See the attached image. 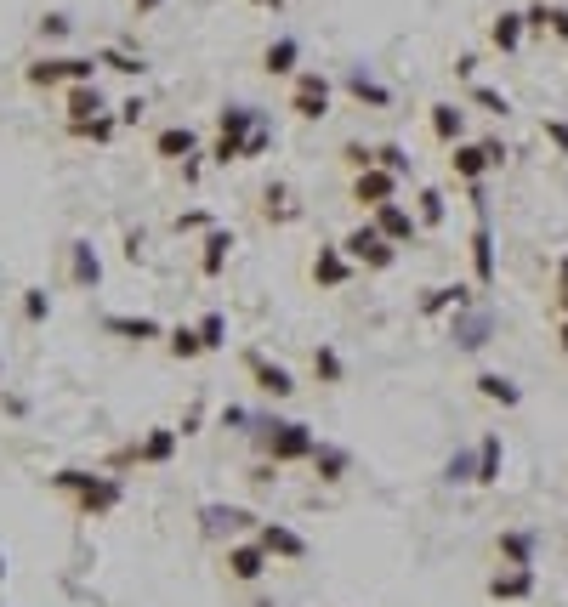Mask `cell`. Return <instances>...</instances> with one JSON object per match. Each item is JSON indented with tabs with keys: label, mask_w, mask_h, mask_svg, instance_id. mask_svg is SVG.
<instances>
[{
	"label": "cell",
	"mask_w": 568,
	"mask_h": 607,
	"mask_svg": "<svg viewBox=\"0 0 568 607\" xmlns=\"http://www.w3.org/2000/svg\"><path fill=\"white\" fill-rule=\"evenodd\" d=\"M63 494H74V505H80V517H108L114 505L125 500V488H120V477H108V471H57L52 477Z\"/></svg>",
	"instance_id": "6da1fadb"
},
{
	"label": "cell",
	"mask_w": 568,
	"mask_h": 607,
	"mask_svg": "<svg viewBox=\"0 0 568 607\" xmlns=\"http://www.w3.org/2000/svg\"><path fill=\"white\" fill-rule=\"evenodd\" d=\"M262 426V449L273 466H296V460H313V449H319V437H313V426L307 420H256Z\"/></svg>",
	"instance_id": "7a4b0ae2"
},
{
	"label": "cell",
	"mask_w": 568,
	"mask_h": 607,
	"mask_svg": "<svg viewBox=\"0 0 568 607\" xmlns=\"http://www.w3.org/2000/svg\"><path fill=\"white\" fill-rule=\"evenodd\" d=\"M262 125V108H250V103H233L216 114V142H211V159L216 165H233V159H245V142L250 131Z\"/></svg>",
	"instance_id": "3957f363"
},
{
	"label": "cell",
	"mask_w": 568,
	"mask_h": 607,
	"mask_svg": "<svg viewBox=\"0 0 568 607\" xmlns=\"http://www.w3.org/2000/svg\"><path fill=\"white\" fill-rule=\"evenodd\" d=\"M23 80L35 91H57V86H97V57H40L23 69Z\"/></svg>",
	"instance_id": "277c9868"
},
{
	"label": "cell",
	"mask_w": 568,
	"mask_h": 607,
	"mask_svg": "<svg viewBox=\"0 0 568 607\" xmlns=\"http://www.w3.org/2000/svg\"><path fill=\"white\" fill-rule=\"evenodd\" d=\"M506 154H512V148H506L500 137L455 142V148H449V171H455V176L466 182V188H472V182H483L489 171H500V165H506Z\"/></svg>",
	"instance_id": "5b68a950"
},
{
	"label": "cell",
	"mask_w": 568,
	"mask_h": 607,
	"mask_svg": "<svg viewBox=\"0 0 568 607\" xmlns=\"http://www.w3.org/2000/svg\"><path fill=\"white\" fill-rule=\"evenodd\" d=\"M500 330V313L495 307H483V301H472V307H461V313L449 318V341H455V352H483L489 341H495Z\"/></svg>",
	"instance_id": "8992f818"
},
{
	"label": "cell",
	"mask_w": 568,
	"mask_h": 607,
	"mask_svg": "<svg viewBox=\"0 0 568 607\" xmlns=\"http://www.w3.org/2000/svg\"><path fill=\"white\" fill-rule=\"evenodd\" d=\"M330 97H336V86H330V74H319V69H302L290 80V114H296V120H324V114H330Z\"/></svg>",
	"instance_id": "52a82bcc"
},
{
	"label": "cell",
	"mask_w": 568,
	"mask_h": 607,
	"mask_svg": "<svg viewBox=\"0 0 568 607\" xmlns=\"http://www.w3.org/2000/svg\"><path fill=\"white\" fill-rule=\"evenodd\" d=\"M341 250L353 256V267H370V273H387L392 261H398V244H387V239H381V227H375V222L353 227V233L341 239Z\"/></svg>",
	"instance_id": "ba28073f"
},
{
	"label": "cell",
	"mask_w": 568,
	"mask_h": 607,
	"mask_svg": "<svg viewBox=\"0 0 568 607\" xmlns=\"http://www.w3.org/2000/svg\"><path fill=\"white\" fill-rule=\"evenodd\" d=\"M353 256H347V250H341V244H319V256H313V284H319V290H347V284H353Z\"/></svg>",
	"instance_id": "9c48e42d"
},
{
	"label": "cell",
	"mask_w": 568,
	"mask_h": 607,
	"mask_svg": "<svg viewBox=\"0 0 568 607\" xmlns=\"http://www.w3.org/2000/svg\"><path fill=\"white\" fill-rule=\"evenodd\" d=\"M392 199H398V176H392V171L375 165V171L353 176V205L358 210H381V205H392Z\"/></svg>",
	"instance_id": "30bf717a"
},
{
	"label": "cell",
	"mask_w": 568,
	"mask_h": 607,
	"mask_svg": "<svg viewBox=\"0 0 568 607\" xmlns=\"http://www.w3.org/2000/svg\"><path fill=\"white\" fill-rule=\"evenodd\" d=\"M245 369H250V381H256L262 398H290V392H296V375L284 364H267L262 352H245Z\"/></svg>",
	"instance_id": "8fae6325"
},
{
	"label": "cell",
	"mask_w": 568,
	"mask_h": 607,
	"mask_svg": "<svg viewBox=\"0 0 568 607\" xmlns=\"http://www.w3.org/2000/svg\"><path fill=\"white\" fill-rule=\"evenodd\" d=\"M256 545H262L267 556H279V562H302L307 556V539L296 534V528H284V522H262V528H256Z\"/></svg>",
	"instance_id": "7c38bea8"
},
{
	"label": "cell",
	"mask_w": 568,
	"mask_h": 607,
	"mask_svg": "<svg viewBox=\"0 0 568 607\" xmlns=\"http://www.w3.org/2000/svg\"><path fill=\"white\" fill-rule=\"evenodd\" d=\"M370 222L381 227V239H387V244H415V239H421V222H415V216L398 205V199H392V205H381V210H370Z\"/></svg>",
	"instance_id": "4fadbf2b"
},
{
	"label": "cell",
	"mask_w": 568,
	"mask_h": 607,
	"mask_svg": "<svg viewBox=\"0 0 568 607\" xmlns=\"http://www.w3.org/2000/svg\"><path fill=\"white\" fill-rule=\"evenodd\" d=\"M177 443H182V432H177V426H154V432L142 437L137 449H131V460H137V466H171V454H177Z\"/></svg>",
	"instance_id": "5bb4252c"
},
{
	"label": "cell",
	"mask_w": 568,
	"mask_h": 607,
	"mask_svg": "<svg viewBox=\"0 0 568 607\" xmlns=\"http://www.w3.org/2000/svg\"><path fill=\"white\" fill-rule=\"evenodd\" d=\"M534 528H500V539H495V556L506 562V568H534Z\"/></svg>",
	"instance_id": "9a60e30c"
},
{
	"label": "cell",
	"mask_w": 568,
	"mask_h": 607,
	"mask_svg": "<svg viewBox=\"0 0 568 607\" xmlns=\"http://www.w3.org/2000/svg\"><path fill=\"white\" fill-rule=\"evenodd\" d=\"M267 562H273V556H267L262 545H256V539H250V545H228V579H239V585L262 579Z\"/></svg>",
	"instance_id": "2e32d148"
},
{
	"label": "cell",
	"mask_w": 568,
	"mask_h": 607,
	"mask_svg": "<svg viewBox=\"0 0 568 607\" xmlns=\"http://www.w3.org/2000/svg\"><path fill=\"white\" fill-rule=\"evenodd\" d=\"M341 86H347V97H353V103H370V108H392V91L381 86V80H375V74L364 69V63H353V69H347V80H341Z\"/></svg>",
	"instance_id": "e0dca14e"
},
{
	"label": "cell",
	"mask_w": 568,
	"mask_h": 607,
	"mask_svg": "<svg viewBox=\"0 0 568 607\" xmlns=\"http://www.w3.org/2000/svg\"><path fill=\"white\" fill-rule=\"evenodd\" d=\"M478 295L466 290V284H438V290L421 295V318H444V313H461V307H472Z\"/></svg>",
	"instance_id": "ac0fdd59"
},
{
	"label": "cell",
	"mask_w": 568,
	"mask_h": 607,
	"mask_svg": "<svg viewBox=\"0 0 568 607\" xmlns=\"http://www.w3.org/2000/svg\"><path fill=\"white\" fill-rule=\"evenodd\" d=\"M233 233L228 227H211V233H205V244H199V273L205 278H222V267H228V256H233Z\"/></svg>",
	"instance_id": "d6986e66"
},
{
	"label": "cell",
	"mask_w": 568,
	"mask_h": 607,
	"mask_svg": "<svg viewBox=\"0 0 568 607\" xmlns=\"http://www.w3.org/2000/svg\"><path fill=\"white\" fill-rule=\"evenodd\" d=\"M426 125H432V137L444 142V148H455V142L466 137V108H455V103H432V108H426Z\"/></svg>",
	"instance_id": "ffe728a7"
},
{
	"label": "cell",
	"mask_w": 568,
	"mask_h": 607,
	"mask_svg": "<svg viewBox=\"0 0 568 607\" xmlns=\"http://www.w3.org/2000/svg\"><path fill=\"white\" fill-rule=\"evenodd\" d=\"M154 154L171 159V165H188V159L199 154V137L188 131V125H165L160 137H154Z\"/></svg>",
	"instance_id": "44dd1931"
},
{
	"label": "cell",
	"mask_w": 568,
	"mask_h": 607,
	"mask_svg": "<svg viewBox=\"0 0 568 607\" xmlns=\"http://www.w3.org/2000/svg\"><path fill=\"white\" fill-rule=\"evenodd\" d=\"M103 330L108 335H120V341H137V347H142V341H160V318H148V313H137V318H125V313H108L103 318Z\"/></svg>",
	"instance_id": "7402d4cb"
},
{
	"label": "cell",
	"mask_w": 568,
	"mask_h": 607,
	"mask_svg": "<svg viewBox=\"0 0 568 607\" xmlns=\"http://www.w3.org/2000/svg\"><path fill=\"white\" fill-rule=\"evenodd\" d=\"M489 596L495 602H529L534 596V568H500L489 579Z\"/></svg>",
	"instance_id": "603a6c76"
},
{
	"label": "cell",
	"mask_w": 568,
	"mask_h": 607,
	"mask_svg": "<svg viewBox=\"0 0 568 607\" xmlns=\"http://www.w3.org/2000/svg\"><path fill=\"white\" fill-rule=\"evenodd\" d=\"M472 278H478V290L495 284V233H489V222L472 227Z\"/></svg>",
	"instance_id": "cb8c5ba5"
},
{
	"label": "cell",
	"mask_w": 568,
	"mask_h": 607,
	"mask_svg": "<svg viewBox=\"0 0 568 607\" xmlns=\"http://www.w3.org/2000/svg\"><path fill=\"white\" fill-rule=\"evenodd\" d=\"M69 273L80 290H97L103 284V261H97V250H91V239H74L69 244Z\"/></svg>",
	"instance_id": "d4e9b609"
},
{
	"label": "cell",
	"mask_w": 568,
	"mask_h": 607,
	"mask_svg": "<svg viewBox=\"0 0 568 607\" xmlns=\"http://www.w3.org/2000/svg\"><path fill=\"white\" fill-rule=\"evenodd\" d=\"M296 216H302V205L290 199V188H284V182H267V188H262V222H273V227H290Z\"/></svg>",
	"instance_id": "484cf974"
},
{
	"label": "cell",
	"mask_w": 568,
	"mask_h": 607,
	"mask_svg": "<svg viewBox=\"0 0 568 607\" xmlns=\"http://www.w3.org/2000/svg\"><path fill=\"white\" fill-rule=\"evenodd\" d=\"M500 466H506V443H500V432H483L478 437V488H495Z\"/></svg>",
	"instance_id": "4316f807"
},
{
	"label": "cell",
	"mask_w": 568,
	"mask_h": 607,
	"mask_svg": "<svg viewBox=\"0 0 568 607\" xmlns=\"http://www.w3.org/2000/svg\"><path fill=\"white\" fill-rule=\"evenodd\" d=\"M472 386H478V398L500 403V409H517V403H523V386H517L512 375H495V369H483Z\"/></svg>",
	"instance_id": "83f0119b"
},
{
	"label": "cell",
	"mask_w": 568,
	"mask_h": 607,
	"mask_svg": "<svg viewBox=\"0 0 568 607\" xmlns=\"http://www.w3.org/2000/svg\"><path fill=\"white\" fill-rule=\"evenodd\" d=\"M199 522H205V534H233V528H262V522L250 517V511H239V505H205V511H199Z\"/></svg>",
	"instance_id": "f1b7e54d"
},
{
	"label": "cell",
	"mask_w": 568,
	"mask_h": 607,
	"mask_svg": "<svg viewBox=\"0 0 568 607\" xmlns=\"http://www.w3.org/2000/svg\"><path fill=\"white\" fill-rule=\"evenodd\" d=\"M296 63H302V40H296V35H279L262 52V69L267 74H296Z\"/></svg>",
	"instance_id": "f546056e"
},
{
	"label": "cell",
	"mask_w": 568,
	"mask_h": 607,
	"mask_svg": "<svg viewBox=\"0 0 568 607\" xmlns=\"http://www.w3.org/2000/svg\"><path fill=\"white\" fill-rule=\"evenodd\" d=\"M97 114H108L103 91L97 86H69V125H86V120H97Z\"/></svg>",
	"instance_id": "4dcf8cb0"
},
{
	"label": "cell",
	"mask_w": 568,
	"mask_h": 607,
	"mask_svg": "<svg viewBox=\"0 0 568 607\" xmlns=\"http://www.w3.org/2000/svg\"><path fill=\"white\" fill-rule=\"evenodd\" d=\"M523 35H529V23H523V12H500V18L489 23V40H495L500 52H517V46H523Z\"/></svg>",
	"instance_id": "1f68e13d"
},
{
	"label": "cell",
	"mask_w": 568,
	"mask_h": 607,
	"mask_svg": "<svg viewBox=\"0 0 568 607\" xmlns=\"http://www.w3.org/2000/svg\"><path fill=\"white\" fill-rule=\"evenodd\" d=\"M313 477H319V483H341V477H347V449L319 443V449H313Z\"/></svg>",
	"instance_id": "d6a6232c"
},
{
	"label": "cell",
	"mask_w": 568,
	"mask_h": 607,
	"mask_svg": "<svg viewBox=\"0 0 568 607\" xmlns=\"http://www.w3.org/2000/svg\"><path fill=\"white\" fill-rule=\"evenodd\" d=\"M307 364H313V381H319V386H341V381H347V364H341L336 347H313Z\"/></svg>",
	"instance_id": "836d02e7"
},
{
	"label": "cell",
	"mask_w": 568,
	"mask_h": 607,
	"mask_svg": "<svg viewBox=\"0 0 568 607\" xmlns=\"http://www.w3.org/2000/svg\"><path fill=\"white\" fill-rule=\"evenodd\" d=\"M165 347H171V358H177V364H188V358H199V352H205V341H199V330L177 324V330H165Z\"/></svg>",
	"instance_id": "e575fe53"
},
{
	"label": "cell",
	"mask_w": 568,
	"mask_h": 607,
	"mask_svg": "<svg viewBox=\"0 0 568 607\" xmlns=\"http://www.w3.org/2000/svg\"><path fill=\"white\" fill-rule=\"evenodd\" d=\"M114 131H120V114H97L86 125H69V137H80V142H114Z\"/></svg>",
	"instance_id": "d590c367"
},
{
	"label": "cell",
	"mask_w": 568,
	"mask_h": 607,
	"mask_svg": "<svg viewBox=\"0 0 568 607\" xmlns=\"http://www.w3.org/2000/svg\"><path fill=\"white\" fill-rule=\"evenodd\" d=\"M444 483H478V449H455L449 454Z\"/></svg>",
	"instance_id": "8d00e7d4"
},
{
	"label": "cell",
	"mask_w": 568,
	"mask_h": 607,
	"mask_svg": "<svg viewBox=\"0 0 568 607\" xmlns=\"http://www.w3.org/2000/svg\"><path fill=\"white\" fill-rule=\"evenodd\" d=\"M415 199H421V210H415V222H421V227H438V222H444V193H438V188H421V193H415Z\"/></svg>",
	"instance_id": "74e56055"
},
{
	"label": "cell",
	"mask_w": 568,
	"mask_h": 607,
	"mask_svg": "<svg viewBox=\"0 0 568 607\" xmlns=\"http://www.w3.org/2000/svg\"><path fill=\"white\" fill-rule=\"evenodd\" d=\"M97 63H103V69H114V74H131V80H137V74L148 69V63H142V57L120 52V46H108V52H97Z\"/></svg>",
	"instance_id": "f35d334b"
},
{
	"label": "cell",
	"mask_w": 568,
	"mask_h": 607,
	"mask_svg": "<svg viewBox=\"0 0 568 607\" xmlns=\"http://www.w3.org/2000/svg\"><path fill=\"white\" fill-rule=\"evenodd\" d=\"M472 103H478L483 114H500V120L512 114V97H506V91H495V86H472Z\"/></svg>",
	"instance_id": "ab89813d"
},
{
	"label": "cell",
	"mask_w": 568,
	"mask_h": 607,
	"mask_svg": "<svg viewBox=\"0 0 568 607\" xmlns=\"http://www.w3.org/2000/svg\"><path fill=\"white\" fill-rule=\"evenodd\" d=\"M341 165H347L353 176L375 171V148H364V142H341Z\"/></svg>",
	"instance_id": "60d3db41"
},
{
	"label": "cell",
	"mask_w": 568,
	"mask_h": 607,
	"mask_svg": "<svg viewBox=\"0 0 568 607\" xmlns=\"http://www.w3.org/2000/svg\"><path fill=\"white\" fill-rule=\"evenodd\" d=\"M194 330H199V341H205V352H216L222 341H228V318H222V313H205Z\"/></svg>",
	"instance_id": "b9f144b4"
},
{
	"label": "cell",
	"mask_w": 568,
	"mask_h": 607,
	"mask_svg": "<svg viewBox=\"0 0 568 607\" xmlns=\"http://www.w3.org/2000/svg\"><path fill=\"white\" fill-rule=\"evenodd\" d=\"M375 165L392 171V176H409V154L398 148V142H381V148H375Z\"/></svg>",
	"instance_id": "7bdbcfd3"
},
{
	"label": "cell",
	"mask_w": 568,
	"mask_h": 607,
	"mask_svg": "<svg viewBox=\"0 0 568 607\" xmlns=\"http://www.w3.org/2000/svg\"><path fill=\"white\" fill-rule=\"evenodd\" d=\"M23 318H29V324H46V318H52V295L46 290H23Z\"/></svg>",
	"instance_id": "ee69618b"
},
{
	"label": "cell",
	"mask_w": 568,
	"mask_h": 607,
	"mask_svg": "<svg viewBox=\"0 0 568 607\" xmlns=\"http://www.w3.org/2000/svg\"><path fill=\"white\" fill-rule=\"evenodd\" d=\"M557 12H563V6H551V0H534L529 12H523V23H529V29H557Z\"/></svg>",
	"instance_id": "f6af8a7d"
},
{
	"label": "cell",
	"mask_w": 568,
	"mask_h": 607,
	"mask_svg": "<svg viewBox=\"0 0 568 607\" xmlns=\"http://www.w3.org/2000/svg\"><path fill=\"white\" fill-rule=\"evenodd\" d=\"M540 137H546L551 148H557V154L568 159V120H546V125H540Z\"/></svg>",
	"instance_id": "bcb514c9"
},
{
	"label": "cell",
	"mask_w": 568,
	"mask_h": 607,
	"mask_svg": "<svg viewBox=\"0 0 568 607\" xmlns=\"http://www.w3.org/2000/svg\"><path fill=\"white\" fill-rule=\"evenodd\" d=\"M551 307H557V318H568V256L557 261V295H551Z\"/></svg>",
	"instance_id": "7dc6e473"
},
{
	"label": "cell",
	"mask_w": 568,
	"mask_h": 607,
	"mask_svg": "<svg viewBox=\"0 0 568 607\" xmlns=\"http://www.w3.org/2000/svg\"><path fill=\"white\" fill-rule=\"evenodd\" d=\"M69 29H74V23L63 18V12H46V18H40V35H46V40H63Z\"/></svg>",
	"instance_id": "c3c4849f"
},
{
	"label": "cell",
	"mask_w": 568,
	"mask_h": 607,
	"mask_svg": "<svg viewBox=\"0 0 568 607\" xmlns=\"http://www.w3.org/2000/svg\"><path fill=\"white\" fill-rule=\"evenodd\" d=\"M267 142H273V131H267V120L250 131V142H245V159H262L267 154Z\"/></svg>",
	"instance_id": "681fc988"
},
{
	"label": "cell",
	"mask_w": 568,
	"mask_h": 607,
	"mask_svg": "<svg viewBox=\"0 0 568 607\" xmlns=\"http://www.w3.org/2000/svg\"><path fill=\"white\" fill-rule=\"evenodd\" d=\"M142 114H148V103H142V97H125V103H120V125H137Z\"/></svg>",
	"instance_id": "f907efd6"
},
{
	"label": "cell",
	"mask_w": 568,
	"mask_h": 607,
	"mask_svg": "<svg viewBox=\"0 0 568 607\" xmlns=\"http://www.w3.org/2000/svg\"><path fill=\"white\" fill-rule=\"evenodd\" d=\"M222 426H233V432H250V415L239 409V403H228V409H222Z\"/></svg>",
	"instance_id": "816d5d0a"
},
{
	"label": "cell",
	"mask_w": 568,
	"mask_h": 607,
	"mask_svg": "<svg viewBox=\"0 0 568 607\" xmlns=\"http://www.w3.org/2000/svg\"><path fill=\"white\" fill-rule=\"evenodd\" d=\"M177 227H182V233H194V227H211V216H205V210H182Z\"/></svg>",
	"instance_id": "f5cc1de1"
},
{
	"label": "cell",
	"mask_w": 568,
	"mask_h": 607,
	"mask_svg": "<svg viewBox=\"0 0 568 607\" xmlns=\"http://www.w3.org/2000/svg\"><path fill=\"white\" fill-rule=\"evenodd\" d=\"M273 477H279V466H273V460H262V466L250 471V483H256V488H267V483H273Z\"/></svg>",
	"instance_id": "db71d44e"
},
{
	"label": "cell",
	"mask_w": 568,
	"mask_h": 607,
	"mask_svg": "<svg viewBox=\"0 0 568 607\" xmlns=\"http://www.w3.org/2000/svg\"><path fill=\"white\" fill-rule=\"evenodd\" d=\"M160 6H165V0H131V12H137V18H154Z\"/></svg>",
	"instance_id": "11a10c76"
},
{
	"label": "cell",
	"mask_w": 568,
	"mask_h": 607,
	"mask_svg": "<svg viewBox=\"0 0 568 607\" xmlns=\"http://www.w3.org/2000/svg\"><path fill=\"white\" fill-rule=\"evenodd\" d=\"M557 40H568V12H557V29H551Z\"/></svg>",
	"instance_id": "9f6ffc18"
},
{
	"label": "cell",
	"mask_w": 568,
	"mask_h": 607,
	"mask_svg": "<svg viewBox=\"0 0 568 607\" xmlns=\"http://www.w3.org/2000/svg\"><path fill=\"white\" fill-rule=\"evenodd\" d=\"M557 347H563V358H568V318L557 324Z\"/></svg>",
	"instance_id": "6f0895ef"
},
{
	"label": "cell",
	"mask_w": 568,
	"mask_h": 607,
	"mask_svg": "<svg viewBox=\"0 0 568 607\" xmlns=\"http://www.w3.org/2000/svg\"><path fill=\"white\" fill-rule=\"evenodd\" d=\"M250 6H267V12H279L284 0H250Z\"/></svg>",
	"instance_id": "680465c9"
},
{
	"label": "cell",
	"mask_w": 568,
	"mask_h": 607,
	"mask_svg": "<svg viewBox=\"0 0 568 607\" xmlns=\"http://www.w3.org/2000/svg\"><path fill=\"white\" fill-rule=\"evenodd\" d=\"M0 579H6V556H0Z\"/></svg>",
	"instance_id": "91938a15"
},
{
	"label": "cell",
	"mask_w": 568,
	"mask_h": 607,
	"mask_svg": "<svg viewBox=\"0 0 568 607\" xmlns=\"http://www.w3.org/2000/svg\"><path fill=\"white\" fill-rule=\"evenodd\" d=\"M0 381H6V369H0Z\"/></svg>",
	"instance_id": "94428289"
}]
</instances>
